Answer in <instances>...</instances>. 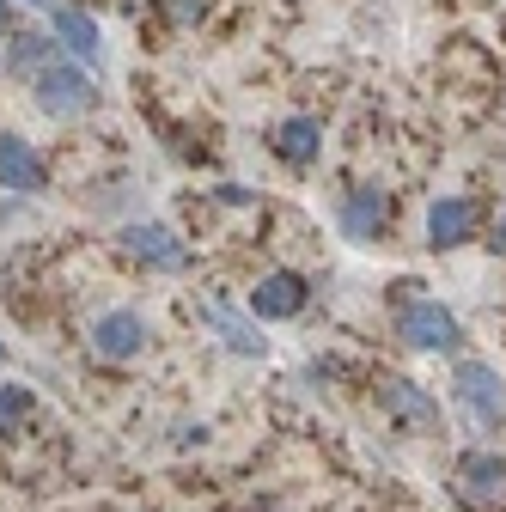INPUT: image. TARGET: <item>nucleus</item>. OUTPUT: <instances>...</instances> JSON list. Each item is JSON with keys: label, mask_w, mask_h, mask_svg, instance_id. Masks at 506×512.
I'll return each mask as SVG.
<instances>
[{"label": "nucleus", "mask_w": 506, "mask_h": 512, "mask_svg": "<svg viewBox=\"0 0 506 512\" xmlns=\"http://www.w3.org/2000/svg\"><path fill=\"white\" fill-rule=\"evenodd\" d=\"M55 55H61V49H55L43 31H13V43H7V61H0V68H7V74H25V80H37V74L49 68Z\"/></svg>", "instance_id": "obj_15"}, {"label": "nucleus", "mask_w": 506, "mask_h": 512, "mask_svg": "<svg viewBox=\"0 0 506 512\" xmlns=\"http://www.w3.org/2000/svg\"><path fill=\"white\" fill-rule=\"evenodd\" d=\"M220 202H226V208H250L257 196H250V189H238V183H220Z\"/></svg>", "instance_id": "obj_18"}, {"label": "nucleus", "mask_w": 506, "mask_h": 512, "mask_svg": "<svg viewBox=\"0 0 506 512\" xmlns=\"http://www.w3.org/2000/svg\"><path fill=\"white\" fill-rule=\"evenodd\" d=\"M37 415V397L31 384H0V439H19Z\"/></svg>", "instance_id": "obj_16"}, {"label": "nucleus", "mask_w": 506, "mask_h": 512, "mask_svg": "<svg viewBox=\"0 0 506 512\" xmlns=\"http://www.w3.org/2000/svg\"><path fill=\"white\" fill-rule=\"evenodd\" d=\"M458 494L470 506H506V458L488 452V445H470V452L458 458Z\"/></svg>", "instance_id": "obj_9"}, {"label": "nucleus", "mask_w": 506, "mask_h": 512, "mask_svg": "<svg viewBox=\"0 0 506 512\" xmlns=\"http://www.w3.org/2000/svg\"><path fill=\"white\" fill-rule=\"evenodd\" d=\"M452 403L470 415V427H506V378L488 366V360H458L452 366Z\"/></svg>", "instance_id": "obj_3"}, {"label": "nucleus", "mask_w": 506, "mask_h": 512, "mask_svg": "<svg viewBox=\"0 0 506 512\" xmlns=\"http://www.w3.org/2000/svg\"><path fill=\"white\" fill-rule=\"evenodd\" d=\"M31 104H37L49 122H74V116H86V110L98 104V86H92L86 68H74L68 55H55L49 68L31 80Z\"/></svg>", "instance_id": "obj_2"}, {"label": "nucleus", "mask_w": 506, "mask_h": 512, "mask_svg": "<svg viewBox=\"0 0 506 512\" xmlns=\"http://www.w3.org/2000/svg\"><path fill=\"white\" fill-rule=\"evenodd\" d=\"M488 244H494V250H500V256H506V214H500V220H494V238H488Z\"/></svg>", "instance_id": "obj_19"}, {"label": "nucleus", "mask_w": 506, "mask_h": 512, "mask_svg": "<svg viewBox=\"0 0 506 512\" xmlns=\"http://www.w3.org/2000/svg\"><path fill=\"white\" fill-rule=\"evenodd\" d=\"M476 226H482V202H476V196H439V202L427 208V244H433V250L470 244Z\"/></svg>", "instance_id": "obj_12"}, {"label": "nucleus", "mask_w": 506, "mask_h": 512, "mask_svg": "<svg viewBox=\"0 0 506 512\" xmlns=\"http://www.w3.org/2000/svg\"><path fill=\"white\" fill-rule=\"evenodd\" d=\"M202 19H208V0H171V25L189 31V25H202Z\"/></svg>", "instance_id": "obj_17"}, {"label": "nucleus", "mask_w": 506, "mask_h": 512, "mask_svg": "<svg viewBox=\"0 0 506 512\" xmlns=\"http://www.w3.org/2000/svg\"><path fill=\"white\" fill-rule=\"evenodd\" d=\"M311 305V281L299 269H269L257 287H250V311L269 317V324H287V317H299Z\"/></svg>", "instance_id": "obj_10"}, {"label": "nucleus", "mask_w": 506, "mask_h": 512, "mask_svg": "<svg viewBox=\"0 0 506 512\" xmlns=\"http://www.w3.org/2000/svg\"><path fill=\"white\" fill-rule=\"evenodd\" d=\"M0 360H7V342H0Z\"/></svg>", "instance_id": "obj_22"}, {"label": "nucleus", "mask_w": 506, "mask_h": 512, "mask_svg": "<svg viewBox=\"0 0 506 512\" xmlns=\"http://www.w3.org/2000/svg\"><path fill=\"white\" fill-rule=\"evenodd\" d=\"M378 409H385L397 427H409V433H439L446 427V415H439V397L427 391V384H415V378H378Z\"/></svg>", "instance_id": "obj_7"}, {"label": "nucleus", "mask_w": 506, "mask_h": 512, "mask_svg": "<svg viewBox=\"0 0 506 512\" xmlns=\"http://www.w3.org/2000/svg\"><path fill=\"white\" fill-rule=\"evenodd\" d=\"M397 342L415 348V354H458L464 348V324L452 305H439L427 293H409L415 281H397Z\"/></svg>", "instance_id": "obj_1"}, {"label": "nucleus", "mask_w": 506, "mask_h": 512, "mask_svg": "<svg viewBox=\"0 0 506 512\" xmlns=\"http://www.w3.org/2000/svg\"><path fill=\"white\" fill-rule=\"evenodd\" d=\"M147 317L135 311V305H110V311H98L92 317V330H86V348L98 354V360H110V366H129V360H141L147 354Z\"/></svg>", "instance_id": "obj_5"}, {"label": "nucleus", "mask_w": 506, "mask_h": 512, "mask_svg": "<svg viewBox=\"0 0 506 512\" xmlns=\"http://www.w3.org/2000/svg\"><path fill=\"white\" fill-rule=\"evenodd\" d=\"M0 189H13V196H43L49 189L43 153L25 135H13V128H0Z\"/></svg>", "instance_id": "obj_11"}, {"label": "nucleus", "mask_w": 506, "mask_h": 512, "mask_svg": "<svg viewBox=\"0 0 506 512\" xmlns=\"http://www.w3.org/2000/svg\"><path fill=\"white\" fill-rule=\"evenodd\" d=\"M49 43L68 49L74 68H104V31H98V19L80 13V7H68V0L49 7Z\"/></svg>", "instance_id": "obj_8"}, {"label": "nucleus", "mask_w": 506, "mask_h": 512, "mask_svg": "<svg viewBox=\"0 0 506 512\" xmlns=\"http://www.w3.org/2000/svg\"><path fill=\"white\" fill-rule=\"evenodd\" d=\"M391 220H397V196L385 183H360V189H348V196L336 202V232L348 244H378Z\"/></svg>", "instance_id": "obj_6"}, {"label": "nucleus", "mask_w": 506, "mask_h": 512, "mask_svg": "<svg viewBox=\"0 0 506 512\" xmlns=\"http://www.w3.org/2000/svg\"><path fill=\"white\" fill-rule=\"evenodd\" d=\"M208 317H214V330H220V342H226L232 354H244V360H263V354H269V336L250 324V317H238L232 305H208Z\"/></svg>", "instance_id": "obj_14"}, {"label": "nucleus", "mask_w": 506, "mask_h": 512, "mask_svg": "<svg viewBox=\"0 0 506 512\" xmlns=\"http://www.w3.org/2000/svg\"><path fill=\"white\" fill-rule=\"evenodd\" d=\"M116 244H122V256H135L147 275H183L189 263H196V256H189V244H183L165 220H135V226H122Z\"/></svg>", "instance_id": "obj_4"}, {"label": "nucleus", "mask_w": 506, "mask_h": 512, "mask_svg": "<svg viewBox=\"0 0 506 512\" xmlns=\"http://www.w3.org/2000/svg\"><path fill=\"white\" fill-rule=\"evenodd\" d=\"M318 153H324V128H318V116H287V122H275V159H287V165H318Z\"/></svg>", "instance_id": "obj_13"}, {"label": "nucleus", "mask_w": 506, "mask_h": 512, "mask_svg": "<svg viewBox=\"0 0 506 512\" xmlns=\"http://www.w3.org/2000/svg\"><path fill=\"white\" fill-rule=\"evenodd\" d=\"M31 7H61V0H31Z\"/></svg>", "instance_id": "obj_21"}, {"label": "nucleus", "mask_w": 506, "mask_h": 512, "mask_svg": "<svg viewBox=\"0 0 506 512\" xmlns=\"http://www.w3.org/2000/svg\"><path fill=\"white\" fill-rule=\"evenodd\" d=\"M13 31V0H0V37Z\"/></svg>", "instance_id": "obj_20"}]
</instances>
